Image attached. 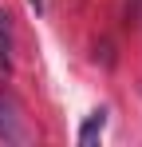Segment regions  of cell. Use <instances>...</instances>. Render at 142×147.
I'll return each instance as SVG.
<instances>
[{
    "mask_svg": "<svg viewBox=\"0 0 142 147\" xmlns=\"http://www.w3.org/2000/svg\"><path fill=\"white\" fill-rule=\"evenodd\" d=\"M103 127H107V111H95V115H87V123L79 127V143L91 147L99 135H103Z\"/></svg>",
    "mask_w": 142,
    "mask_h": 147,
    "instance_id": "1",
    "label": "cell"
},
{
    "mask_svg": "<svg viewBox=\"0 0 142 147\" xmlns=\"http://www.w3.org/2000/svg\"><path fill=\"white\" fill-rule=\"evenodd\" d=\"M0 64H12V16L0 12Z\"/></svg>",
    "mask_w": 142,
    "mask_h": 147,
    "instance_id": "2",
    "label": "cell"
},
{
    "mask_svg": "<svg viewBox=\"0 0 142 147\" xmlns=\"http://www.w3.org/2000/svg\"><path fill=\"white\" fill-rule=\"evenodd\" d=\"M0 139H8V143H16V139H24V131H20V123L8 115V107L0 103Z\"/></svg>",
    "mask_w": 142,
    "mask_h": 147,
    "instance_id": "3",
    "label": "cell"
}]
</instances>
